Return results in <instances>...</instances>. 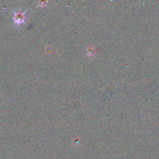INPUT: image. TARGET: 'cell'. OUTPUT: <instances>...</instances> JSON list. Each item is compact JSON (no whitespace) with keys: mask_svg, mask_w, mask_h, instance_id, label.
<instances>
[{"mask_svg":"<svg viewBox=\"0 0 159 159\" xmlns=\"http://www.w3.org/2000/svg\"><path fill=\"white\" fill-rule=\"evenodd\" d=\"M14 13V24L17 25H19L22 23L24 22L25 20V12L18 11V12H13Z\"/></svg>","mask_w":159,"mask_h":159,"instance_id":"obj_1","label":"cell"}]
</instances>
